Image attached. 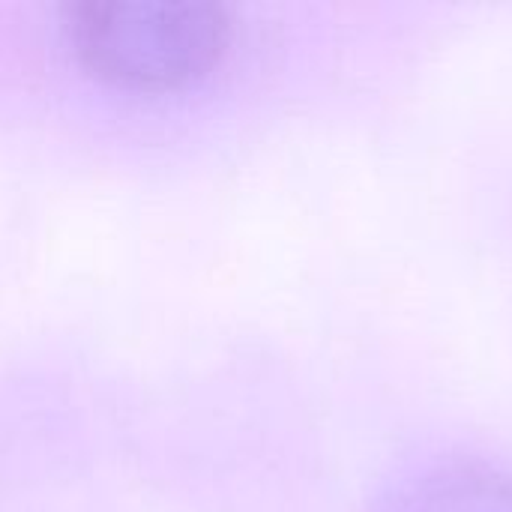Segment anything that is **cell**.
<instances>
[{
  "label": "cell",
  "mask_w": 512,
  "mask_h": 512,
  "mask_svg": "<svg viewBox=\"0 0 512 512\" xmlns=\"http://www.w3.org/2000/svg\"><path fill=\"white\" fill-rule=\"evenodd\" d=\"M63 27L90 72L138 90L198 81L231 42V18L210 0H78Z\"/></svg>",
  "instance_id": "6da1fadb"
},
{
  "label": "cell",
  "mask_w": 512,
  "mask_h": 512,
  "mask_svg": "<svg viewBox=\"0 0 512 512\" xmlns=\"http://www.w3.org/2000/svg\"><path fill=\"white\" fill-rule=\"evenodd\" d=\"M396 512H512V477L486 462H447L423 474Z\"/></svg>",
  "instance_id": "7a4b0ae2"
}]
</instances>
